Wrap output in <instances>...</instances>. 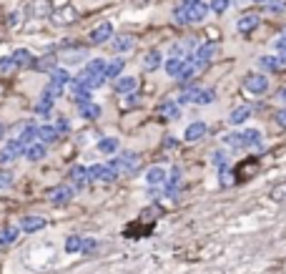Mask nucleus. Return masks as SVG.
<instances>
[{
	"mask_svg": "<svg viewBox=\"0 0 286 274\" xmlns=\"http://www.w3.org/2000/svg\"><path fill=\"white\" fill-rule=\"evenodd\" d=\"M244 86H246L249 93H263L269 88V81H266V76H261V73H249L244 78Z\"/></svg>",
	"mask_w": 286,
	"mask_h": 274,
	"instance_id": "3",
	"label": "nucleus"
},
{
	"mask_svg": "<svg viewBox=\"0 0 286 274\" xmlns=\"http://www.w3.org/2000/svg\"><path fill=\"white\" fill-rule=\"evenodd\" d=\"M111 33H113V26H111V23H101V26L91 33V40H93V43H103V40L111 38Z\"/></svg>",
	"mask_w": 286,
	"mask_h": 274,
	"instance_id": "13",
	"label": "nucleus"
},
{
	"mask_svg": "<svg viewBox=\"0 0 286 274\" xmlns=\"http://www.w3.org/2000/svg\"><path fill=\"white\" fill-rule=\"evenodd\" d=\"M213 53H216V46H213V43H204V46L196 48L193 63H196V66H204V63H208V60L213 58Z\"/></svg>",
	"mask_w": 286,
	"mask_h": 274,
	"instance_id": "8",
	"label": "nucleus"
},
{
	"mask_svg": "<svg viewBox=\"0 0 286 274\" xmlns=\"http://www.w3.org/2000/svg\"><path fill=\"white\" fill-rule=\"evenodd\" d=\"M208 13V5L206 3H196L193 8H176V18L181 20V23H199L204 20Z\"/></svg>",
	"mask_w": 286,
	"mask_h": 274,
	"instance_id": "1",
	"label": "nucleus"
},
{
	"mask_svg": "<svg viewBox=\"0 0 286 274\" xmlns=\"http://www.w3.org/2000/svg\"><path fill=\"white\" fill-rule=\"evenodd\" d=\"M71 181L76 186H88V184H91V174H88L85 166H73L71 168Z\"/></svg>",
	"mask_w": 286,
	"mask_h": 274,
	"instance_id": "10",
	"label": "nucleus"
},
{
	"mask_svg": "<svg viewBox=\"0 0 286 274\" xmlns=\"http://www.w3.org/2000/svg\"><path fill=\"white\" fill-rule=\"evenodd\" d=\"M158 63H161V53H158V51H151V53L146 55V68H148V71L158 68Z\"/></svg>",
	"mask_w": 286,
	"mask_h": 274,
	"instance_id": "34",
	"label": "nucleus"
},
{
	"mask_svg": "<svg viewBox=\"0 0 286 274\" xmlns=\"http://www.w3.org/2000/svg\"><path fill=\"white\" fill-rule=\"evenodd\" d=\"M213 13H224L229 8V0H211V5H208Z\"/></svg>",
	"mask_w": 286,
	"mask_h": 274,
	"instance_id": "39",
	"label": "nucleus"
},
{
	"mask_svg": "<svg viewBox=\"0 0 286 274\" xmlns=\"http://www.w3.org/2000/svg\"><path fill=\"white\" fill-rule=\"evenodd\" d=\"M71 199H73V189L71 186H55L53 192H51V201L55 206H65Z\"/></svg>",
	"mask_w": 286,
	"mask_h": 274,
	"instance_id": "7",
	"label": "nucleus"
},
{
	"mask_svg": "<svg viewBox=\"0 0 286 274\" xmlns=\"http://www.w3.org/2000/svg\"><path fill=\"white\" fill-rule=\"evenodd\" d=\"M199 91H201V88L188 86V88L181 93V101H183V103H196V98H199Z\"/></svg>",
	"mask_w": 286,
	"mask_h": 274,
	"instance_id": "32",
	"label": "nucleus"
},
{
	"mask_svg": "<svg viewBox=\"0 0 286 274\" xmlns=\"http://www.w3.org/2000/svg\"><path fill=\"white\" fill-rule=\"evenodd\" d=\"M51 13V0H35L33 3V15L35 18H46Z\"/></svg>",
	"mask_w": 286,
	"mask_h": 274,
	"instance_id": "20",
	"label": "nucleus"
},
{
	"mask_svg": "<svg viewBox=\"0 0 286 274\" xmlns=\"http://www.w3.org/2000/svg\"><path fill=\"white\" fill-rule=\"evenodd\" d=\"M15 239H18V229L8 226V229L0 231V247H8V244H13Z\"/></svg>",
	"mask_w": 286,
	"mask_h": 274,
	"instance_id": "23",
	"label": "nucleus"
},
{
	"mask_svg": "<svg viewBox=\"0 0 286 274\" xmlns=\"http://www.w3.org/2000/svg\"><path fill=\"white\" fill-rule=\"evenodd\" d=\"M116 91H118V93H133V91H136V78H130V76H128V78H121V81L116 83Z\"/></svg>",
	"mask_w": 286,
	"mask_h": 274,
	"instance_id": "19",
	"label": "nucleus"
},
{
	"mask_svg": "<svg viewBox=\"0 0 286 274\" xmlns=\"http://www.w3.org/2000/svg\"><path fill=\"white\" fill-rule=\"evenodd\" d=\"M121 71H123V60H121V58H116V60H111V63H105V78H116Z\"/></svg>",
	"mask_w": 286,
	"mask_h": 274,
	"instance_id": "22",
	"label": "nucleus"
},
{
	"mask_svg": "<svg viewBox=\"0 0 286 274\" xmlns=\"http://www.w3.org/2000/svg\"><path fill=\"white\" fill-rule=\"evenodd\" d=\"M33 138H38V126H26V129H23V134H20V138H18V141L28 143V141H33Z\"/></svg>",
	"mask_w": 286,
	"mask_h": 274,
	"instance_id": "33",
	"label": "nucleus"
},
{
	"mask_svg": "<svg viewBox=\"0 0 286 274\" xmlns=\"http://www.w3.org/2000/svg\"><path fill=\"white\" fill-rule=\"evenodd\" d=\"M181 71H183V60H181V58L166 60V73H168V76H181Z\"/></svg>",
	"mask_w": 286,
	"mask_h": 274,
	"instance_id": "21",
	"label": "nucleus"
},
{
	"mask_svg": "<svg viewBox=\"0 0 286 274\" xmlns=\"http://www.w3.org/2000/svg\"><path fill=\"white\" fill-rule=\"evenodd\" d=\"M13 184V174L10 171H0V189H8Z\"/></svg>",
	"mask_w": 286,
	"mask_h": 274,
	"instance_id": "43",
	"label": "nucleus"
},
{
	"mask_svg": "<svg viewBox=\"0 0 286 274\" xmlns=\"http://www.w3.org/2000/svg\"><path fill=\"white\" fill-rule=\"evenodd\" d=\"M33 66H35V71H53V58H51V55L38 58V60L33 63Z\"/></svg>",
	"mask_w": 286,
	"mask_h": 274,
	"instance_id": "35",
	"label": "nucleus"
},
{
	"mask_svg": "<svg viewBox=\"0 0 286 274\" xmlns=\"http://www.w3.org/2000/svg\"><path fill=\"white\" fill-rule=\"evenodd\" d=\"M88 174H91V181L96 179V181H113L116 179V171L111 166H103V164H96V166H91L88 168Z\"/></svg>",
	"mask_w": 286,
	"mask_h": 274,
	"instance_id": "6",
	"label": "nucleus"
},
{
	"mask_svg": "<svg viewBox=\"0 0 286 274\" xmlns=\"http://www.w3.org/2000/svg\"><path fill=\"white\" fill-rule=\"evenodd\" d=\"M276 48H279V51H284V53H286V35H284V38H281V40H279V43H276Z\"/></svg>",
	"mask_w": 286,
	"mask_h": 274,
	"instance_id": "50",
	"label": "nucleus"
},
{
	"mask_svg": "<svg viewBox=\"0 0 286 274\" xmlns=\"http://www.w3.org/2000/svg\"><path fill=\"white\" fill-rule=\"evenodd\" d=\"M279 189H281V192H274V194H271L274 199H284V196H286V186H279Z\"/></svg>",
	"mask_w": 286,
	"mask_h": 274,
	"instance_id": "48",
	"label": "nucleus"
},
{
	"mask_svg": "<svg viewBox=\"0 0 286 274\" xmlns=\"http://www.w3.org/2000/svg\"><path fill=\"white\" fill-rule=\"evenodd\" d=\"M246 118H249V106H238V109L231 113V118H229V121L236 126V123H244Z\"/></svg>",
	"mask_w": 286,
	"mask_h": 274,
	"instance_id": "29",
	"label": "nucleus"
},
{
	"mask_svg": "<svg viewBox=\"0 0 286 274\" xmlns=\"http://www.w3.org/2000/svg\"><path fill=\"white\" fill-rule=\"evenodd\" d=\"M26 156L30 161H40L43 156H46V143H30L28 149H26Z\"/></svg>",
	"mask_w": 286,
	"mask_h": 274,
	"instance_id": "18",
	"label": "nucleus"
},
{
	"mask_svg": "<svg viewBox=\"0 0 286 274\" xmlns=\"http://www.w3.org/2000/svg\"><path fill=\"white\" fill-rule=\"evenodd\" d=\"M146 181H148L151 186H156V184H163V181H166V168H161V166H153V168H148V174H146Z\"/></svg>",
	"mask_w": 286,
	"mask_h": 274,
	"instance_id": "14",
	"label": "nucleus"
},
{
	"mask_svg": "<svg viewBox=\"0 0 286 274\" xmlns=\"http://www.w3.org/2000/svg\"><path fill=\"white\" fill-rule=\"evenodd\" d=\"M38 138L40 143H51L58 138V131H55V126H38Z\"/></svg>",
	"mask_w": 286,
	"mask_h": 274,
	"instance_id": "16",
	"label": "nucleus"
},
{
	"mask_svg": "<svg viewBox=\"0 0 286 274\" xmlns=\"http://www.w3.org/2000/svg\"><path fill=\"white\" fill-rule=\"evenodd\" d=\"M244 146H249V149H259L261 146V134L259 131H246L244 134Z\"/></svg>",
	"mask_w": 286,
	"mask_h": 274,
	"instance_id": "25",
	"label": "nucleus"
},
{
	"mask_svg": "<svg viewBox=\"0 0 286 274\" xmlns=\"http://www.w3.org/2000/svg\"><path fill=\"white\" fill-rule=\"evenodd\" d=\"M13 71H15V60H13V55L0 60V76H8V73H13Z\"/></svg>",
	"mask_w": 286,
	"mask_h": 274,
	"instance_id": "36",
	"label": "nucleus"
},
{
	"mask_svg": "<svg viewBox=\"0 0 286 274\" xmlns=\"http://www.w3.org/2000/svg\"><path fill=\"white\" fill-rule=\"evenodd\" d=\"M130 46H133V38H130V35H118L116 40H113V51H128Z\"/></svg>",
	"mask_w": 286,
	"mask_h": 274,
	"instance_id": "26",
	"label": "nucleus"
},
{
	"mask_svg": "<svg viewBox=\"0 0 286 274\" xmlns=\"http://www.w3.org/2000/svg\"><path fill=\"white\" fill-rule=\"evenodd\" d=\"M259 171V161L256 159H246V161H241L238 168H236V184H244L246 179H251L254 174Z\"/></svg>",
	"mask_w": 286,
	"mask_h": 274,
	"instance_id": "4",
	"label": "nucleus"
},
{
	"mask_svg": "<svg viewBox=\"0 0 286 274\" xmlns=\"http://www.w3.org/2000/svg\"><path fill=\"white\" fill-rule=\"evenodd\" d=\"M181 189V171L179 168H173L171 171V179H166V196H176Z\"/></svg>",
	"mask_w": 286,
	"mask_h": 274,
	"instance_id": "11",
	"label": "nucleus"
},
{
	"mask_svg": "<svg viewBox=\"0 0 286 274\" xmlns=\"http://www.w3.org/2000/svg\"><path fill=\"white\" fill-rule=\"evenodd\" d=\"M20 154H26V143H23V141H8L3 149H0V164L13 161V159H18Z\"/></svg>",
	"mask_w": 286,
	"mask_h": 274,
	"instance_id": "2",
	"label": "nucleus"
},
{
	"mask_svg": "<svg viewBox=\"0 0 286 274\" xmlns=\"http://www.w3.org/2000/svg\"><path fill=\"white\" fill-rule=\"evenodd\" d=\"M53 86H58V88H63L65 83H68V71L65 68H53Z\"/></svg>",
	"mask_w": 286,
	"mask_h": 274,
	"instance_id": "24",
	"label": "nucleus"
},
{
	"mask_svg": "<svg viewBox=\"0 0 286 274\" xmlns=\"http://www.w3.org/2000/svg\"><path fill=\"white\" fill-rule=\"evenodd\" d=\"M224 143L231 146V149H238V146H244V134H226Z\"/></svg>",
	"mask_w": 286,
	"mask_h": 274,
	"instance_id": "30",
	"label": "nucleus"
},
{
	"mask_svg": "<svg viewBox=\"0 0 286 274\" xmlns=\"http://www.w3.org/2000/svg\"><path fill=\"white\" fill-rule=\"evenodd\" d=\"M259 66L269 68V71H286V53L279 55V58H274V55H263V58L259 60Z\"/></svg>",
	"mask_w": 286,
	"mask_h": 274,
	"instance_id": "9",
	"label": "nucleus"
},
{
	"mask_svg": "<svg viewBox=\"0 0 286 274\" xmlns=\"http://www.w3.org/2000/svg\"><path fill=\"white\" fill-rule=\"evenodd\" d=\"M118 149V138H103V141H98V151H103V154H113Z\"/></svg>",
	"mask_w": 286,
	"mask_h": 274,
	"instance_id": "27",
	"label": "nucleus"
},
{
	"mask_svg": "<svg viewBox=\"0 0 286 274\" xmlns=\"http://www.w3.org/2000/svg\"><path fill=\"white\" fill-rule=\"evenodd\" d=\"M43 226H46V219H43V217H26L23 221H20V229L28 231V234H33V231H38Z\"/></svg>",
	"mask_w": 286,
	"mask_h": 274,
	"instance_id": "12",
	"label": "nucleus"
},
{
	"mask_svg": "<svg viewBox=\"0 0 286 274\" xmlns=\"http://www.w3.org/2000/svg\"><path fill=\"white\" fill-rule=\"evenodd\" d=\"M256 26H259V15L256 13H249V15H244V18L238 20V30L241 33H251Z\"/></svg>",
	"mask_w": 286,
	"mask_h": 274,
	"instance_id": "15",
	"label": "nucleus"
},
{
	"mask_svg": "<svg viewBox=\"0 0 286 274\" xmlns=\"http://www.w3.org/2000/svg\"><path fill=\"white\" fill-rule=\"evenodd\" d=\"M80 247H83V237H68V242H65L68 251H80Z\"/></svg>",
	"mask_w": 286,
	"mask_h": 274,
	"instance_id": "38",
	"label": "nucleus"
},
{
	"mask_svg": "<svg viewBox=\"0 0 286 274\" xmlns=\"http://www.w3.org/2000/svg\"><path fill=\"white\" fill-rule=\"evenodd\" d=\"M13 60H15V66H28L33 58H30L28 51H18V53H13Z\"/></svg>",
	"mask_w": 286,
	"mask_h": 274,
	"instance_id": "37",
	"label": "nucleus"
},
{
	"mask_svg": "<svg viewBox=\"0 0 286 274\" xmlns=\"http://www.w3.org/2000/svg\"><path fill=\"white\" fill-rule=\"evenodd\" d=\"M269 8H271V10H274V13H279V10H281V8H284V3H281V0H274V3H271V5H269Z\"/></svg>",
	"mask_w": 286,
	"mask_h": 274,
	"instance_id": "47",
	"label": "nucleus"
},
{
	"mask_svg": "<svg viewBox=\"0 0 286 274\" xmlns=\"http://www.w3.org/2000/svg\"><path fill=\"white\" fill-rule=\"evenodd\" d=\"M80 113L85 116V118H98V113H101V109L96 106V103H80Z\"/></svg>",
	"mask_w": 286,
	"mask_h": 274,
	"instance_id": "28",
	"label": "nucleus"
},
{
	"mask_svg": "<svg viewBox=\"0 0 286 274\" xmlns=\"http://www.w3.org/2000/svg\"><path fill=\"white\" fill-rule=\"evenodd\" d=\"M51 109H53V98H48V96H43V98H40V103H38V109H35V111H38L40 116H51Z\"/></svg>",
	"mask_w": 286,
	"mask_h": 274,
	"instance_id": "31",
	"label": "nucleus"
},
{
	"mask_svg": "<svg viewBox=\"0 0 286 274\" xmlns=\"http://www.w3.org/2000/svg\"><path fill=\"white\" fill-rule=\"evenodd\" d=\"M55 131H58V136H60V134H65V131H68V121L63 118V121H60V123L55 126Z\"/></svg>",
	"mask_w": 286,
	"mask_h": 274,
	"instance_id": "45",
	"label": "nucleus"
},
{
	"mask_svg": "<svg viewBox=\"0 0 286 274\" xmlns=\"http://www.w3.org/2000/svg\"><path fill=\"white\" fill-rule=\"evenodd\" d=\"M161 113L166 118H176V116H179V109H176L173 103H166V106H161Z\"/></svg>",
	"mask_w": 286,
	"mask_h": 274,
	"instance_id": "41",
	"label": "nucleus"
},
{
	"mask_svg": "<svg viewBox=\"0 0 286 274\" xmlns=\"http://www.w3.org/2000/svg\"><path fill=\"white\" fill-rule=\"evenodd\" d=\"M206 134V123H191L186 129V141H199Z\"/></svg>",
	"mask_w": 286,
	"mask_h": 274,
	"instance_id": "17",
	"label": "nucleus"
},
{
	"mask_svg": "<svg viewBox=\"0 0 286 274\" xmlns=\"http://www.w3.org/2000/svg\"><path fill=\"white\" fill-rule=\"evenodd\" d=\"M76 18V10L73 8H63L60 13H55V20H73Z\"/></svg>",
	"mask_w": 286,
	"mask_h": 274,
	"instance_id": "42",
	"label": "nucleus"
},
{
	"mask_svg": "<svg viewBox=\"0 0 286 274\" xmlns=\"http://www.w3.org/2000/svg\"><path fill=\"white\" fill-rule=\"evenodd\" d=\"M276 121H279V123L284 126V129H286V109H284V111H279V116H276Z\"/></svg>",
	"mask_w": 286,
	"mask_h": 274,
	"instance_id": "46",
	"label": "nucleus"
},
{
	"mask_svg": "<svg viewBox=\"0 0 286 274\" xmlns=\"http://www.w3.org/2000/svg\"><path fill=\"white\" fill-rule=\"evenodd\" d=\"M213 161H216L218 166H224V161H226V156H224V154H216V156H213Z\"/></svg>",
	"mask_w": 286,
	"mask_h": 274,
	"instance_id": "49",
	"label": "nucleus"
},
{
	"mask_svg": "<svg viewBox=\"0 0 286 274\" xmlns=\"http://www.w3.org/2000/svg\"><path fill=\"white\" fill-rule=\"evenodd\" d=\"M281 101H286V88H284V91H281Z\"/></svg>",
	"mask_w": 286,
	"mask_h": 274,
	"instance_id": "51",
	"label": "nucleus"
},
{
	"mask_svg": "<svg viewBox=\"0 0 286 274\" xmlns=\"http://www.w3.org/2000/svg\"><path fill=\"white\" fill-rule=\"evenodd\" d=\"M0 136H3V126H0Z\"/></svg>",
	"mask_w": 286,
	"mask_h": 274,
	"instance_id": "52",
	"label": "nucleus"
},
{
	"mask_svg": "<svg viewBox=\"0 0 286 274\" xmlns=\"http://www.w3.org/2000/svg\"><path fill=\"white\" fill-rule=\"evenodd\" d=\"M98 247V242L96 239H83V247H80V251H85V254H88V251H93Z\"/></svg>",
	"mask_w": 286,
	"mask_h": 274,
	"instance_id": "44",
	"label": "nucleus"
},
{
	"mask_svg": "<svg viewBox=\"0 0 286 274\" xmlns=\"http://www.w3.org/2000/svg\"><path fill=\"white\" fill-rule=\"evenodd\" d=\"M136 164H138V156H136V154H121V156L111 164V168H113V171H133Z\"/></svg>",
	"mask_w": 286,
	"mask_h": 274,
	"instance_id": "5",
	"label": "nucleus"
},
{
	"mask_svg": "<svg viewBox=\"0 0 286 274\" xmlns=\"http://www.w3.org/2000/svg\"><path fill=\"white\" fill-rule=\"evenodd\" d=\"M208 101H213V91H211V88H201V91H199V98H196V103H208Z\"/></svg>",
	"mask_w": 286,
	"mask_h": 274,
	"instance_id": "40",
	"label": "nucleus"
}]
</instances>
